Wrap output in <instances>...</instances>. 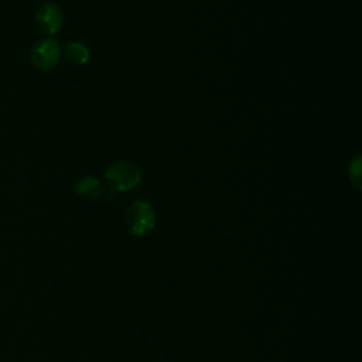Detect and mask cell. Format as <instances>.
Instances as JSON below:
<instances>
[{"label":"cell","mask_w":362,"mask_h":362,"mask_svg":"<svg viewBox=\"0 0 362 362\" xmlns=\"http://www.w3.org/2000/svg\"><path fill=\"white\" fill-rule=\"evenodd\" d=\"M105 181L112 191H130L140 184L141 171L132 160H116L107 165L105 171Z\"/></svg>","instance_id":"obj_1"},{"label":"cell","mask_w":362,"mask_h":362,"mask_svg":"<svg viewBox=\"0 0 362 362\" xmlns=\"http://www.w3.org/2000/svg\"><path fill=\"white\" fill-rule=\"evenodd\" d=\"M129 232L133 236H147L156 226V211L147 201L139 199L130 204L124 215Z\"/></svg>","instance_id":"obj_2"},{"label":"cell","mask_w":362,"mask_h":362,"mask_svg":"<svg viewBox=\"0 0 362 362\" xmlns=\"http://www.w3.org/2000/svg\"><path fill=\"white\" fill-rule=\"evenodd\" d=\"M61 58V47L52 38H42L37 41L30 51V59L34 66L41 71L52 69L58 65Z\"/></svg>","instance_id":"obj_3"},{"label":"cell","mask_w":362,"mask_h":362,"mask_svg":"<svg viewBox=\"0 0 362 362\" xmlns=\"http://www.w3.org/2000/svg\"><path fill=\"white\" fill-rule=\"evenodd\" d=\"M64 24V13L55 3L47 1L38 6L35 11V25L45 35L57 34Z\"/></svg>","instance_id":"obj_4"},{"label":"cell","mask_w":362,"mask_h":362,"mask_svg":"<svg viewBox=\"0 0 362 362\" xmlns=\"http://www.w3.org/2000/svg\"><path fill=\"white\" fill-rule=\"evenodd\" d=\"M102 191H103V187L100 180L93 175H85L75 184L76 195L85 199H95L102 194Z\"/></svg>","instance_id":"obj_5"},{"label":"cell","mask_w":362,"mask_h":362,"mask_svg":"<svg viewBox=\"0 0 362 362\" xmlns=\"http://www.w3.org/2000/svg\"><path fill=\"white\" fill-rule=\"evenodd\" d=\"M64 54L66 59L74 65H85L90 57L89 48L79 41H69L68 44H65Z\"/></svg>","instance_id":"obj_6"},{"label":"cell","mask_w":362,"mask_h":362,"mask_svg":"<svg viewBox=\"0 0 362 362\" xmlns=\"http://www.w3.org/2000/svg\"><path fill=\"white\" fill-rule=\"evenodd\" d=\"M348 174H349V181L351 184L356 188L361 189V156H356L348 167Z\"/></svg>","instance_id":"obj_7"}]
</instances>
